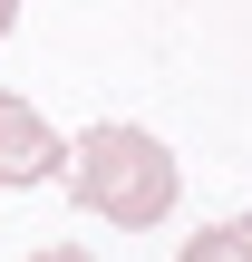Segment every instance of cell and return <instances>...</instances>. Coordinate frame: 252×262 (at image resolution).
Segmentation results:
<instances>
[{"mask_svg":"<svg viewBox=\"0 0 252 262\" xmlns=\"http://www.w3.org/2000/svg\"><path fill=\"white\" fill-rule=\"evenodd\" d=\"M68 194H78L97 224H117V233H155V224L175 214L185 175H175V146H165L155 126L97 117V126L68 136Z\"/></svg>","mask_w":252,"mask_h":262,"instance_id":"obj_1","label":"cell"},{"mask_svg":"<svg viewBox=\"0 0 252 262\" xmlns=\"http://www.w3.org/2000/svg\"><path fill=\"white\" fill-rule=\"evenodd\" d=\"M58 175H68V136L19 88H0V194H29V185H58Z\"/></svg>","mask_w":252,"mask_h":262,"instance_id":"obj_2","label":"cell"},{"mask_svg":"<svg viewBox=\"0 0 252 262\" xmlns=\"http://www.w3.org/2000/svg\"><path fill=\"white\" fill-rule=\"evenodd\" d=\"M175 262H252V214H223V224H204V233H185Z\"/></svg>","mask_w":252,"mask_h":262,"instance_id":"obj_3","label":"cell"},{"mask_svg":"<svg viewBox=\"0 0 252 262\" xmlns=\"http://www.w3.org/2000/svg\"><path fill=\"white\" fill-rule=\"evenodd\" d=\"M29 262H97V253H87V243H39Z\"/></svg>","mask_w":252,"mask_h":262,"instance_id":"obj_4","label":"cell"},{"mask_svg":"<svg viewBox=\"0 0 252 262\" xmlns=\"http://www.w3.org/2000/svg\"><path fill=\"white\" fill-rule=\"evenodd\" d=\"M10 29H19V0H0V39H10Z\"/></svg>","mask_w":252,"mask_h":262,"instance_id":"obj_5","label":"cell"}]
</instances>
